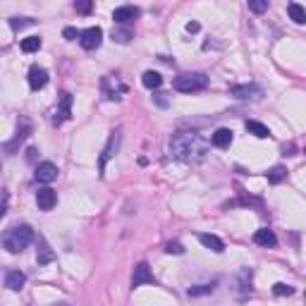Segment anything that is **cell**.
<instances>
[{
	"mask_svg": "<svg viewBox=\"0 0 306 306\" xmlns=\"http://www.w3.org/2000/svg\"><path fill=\"white\" fill-rule=\"evenodd\" d=\"M208 153V144L197 132H175L170 136V156L182 163H201Z\"/></svg>",
	"mask_w": 306,
	"mask_h": 306,
	"instance_id": "1",
	"label": "cell"
},
{
	"mask_svg": "<svg viewBox=\"0 0 306 306\" xmlns=\"http://www.w3.org/2000/svg\"><path fill=\"white\" fill-rule=\"evenodd\" d=\"M34 242V230L29 225H15L10 228L3 237V246L8 249L10 254H22L29 244Z\"/></svg>",
	"mask_w": 306,
	"mask_h": 306,
	"instance_id": "2",
	"label": "cell"
},
{
	"mask_svg": "<svg viewBox=\"0 0 306 306\" xmlns=\"http://www.w3.org/2000/svg\"><path fill=\"white\" fill-rule=\"evenodd\" d=\"M208 87V77L204 72H189V74H180L175 77L173 89L182 91V94H194V91H204Z\"/></svg>",
	"mask_w": 306,
	"mask_h": 306,
	"instance_id": "3",
	"label": "cell"
},
{
	"mask_svg": "<svg viewBox=\"0 0 306 306\" xmlns=\"http://www.w3.org/2000/svg\"><path fill=\"white\" fill-rule=\"evenodd\" d=\"M101 91L108 101H122V96L127 94V84L120 81L118 77L108 74V77H103V81H101Z\"/></svg>",
	"mask_w": 306,
	"mask_h": 306,
	"instance_id": "4",
	"label": "cell"
},
{
	"mask_svg": "<svg viewBox=\"0 0 306 306\" xmlns=\"http://www.w3.org/2000/svg\"><path fill=\"white\" fill-rule=\"evenodd\" d=\"M32 132H34V125H32V122H29L26 118H19V125H17V134H15V139H12V142L5 144V153H8V156H15L17 149H19V146H22V144L26 142V136H29Z\"/></svg>",
	"mask_w": 306,
	"mask_h": 306,
	"instance_id": "5",
	"label": "cell"
},
{
	"mask_svg": "<svg viewBox=\"0 0 306 306\" xmlns=\"http://www.w3.org/2000/svg\"><path fill=\"white\" fill-rule=\"evenodd\" d=\"M120 144H122V132L120 129H115V132L110 134L108 144H105V149H103L101 158H98V170H101V177L105 175V165H108L110 158H115V153L120 151Z\"/></svg>",
	"mask_w": 306,
	"mask_h": 306,
	"instance_id": "6",
	"label": "cell"
},
{
	"mask_svg": "<svg viewBox=\"0 0 306 306\" xmlns=\"http://www.w3.org/2000/svg\"><path fill=\"white\" fill-rule=\"evenodd\" d=\"M230 94L235 96L237 101H261L263 98V89L259 84H237L230 89Z\"/></svg>",
	"mask_w": 306,
	"mask_h": 306,
	"instance_id": "7",
	"label": "cell"
},
{
	"mask_svg": "<svg viewBox=\"0 0 306 306\" xmlns=\"http://www.w3.org/2000/svg\"><path fill=\"white\" fill-rule=\"evenodd\" d=\"M101 41H103L101 26H89V29H84V32L79 34V43H81L84 50H96V48L101 46Z\"/></svg>",
	"mask_w": 306,
	"mask_h": 306,
	"instance_id": "8",
	"label": "cell"
},
{
	"mask_svg": "<svg viewBox=\"0 0 306 306\" xmlns=\"http://www.w3.org/2000/svg\"><path fill=\"white\" fill-rule=\"evenodd\" d=\"M70 118H72V94H63L58 108H55L53 115H50V122H53V125H63V122H67Z\"/></svg>",
	"mask_w": 306,
	"mask_h": 306,
	"instance_id": "9",
	"label": "cell"
},
{
	"mask_svg": "<svg viewBox=\"0 0 306 306\" xmlns=\"http://www.w3.org/2000/svg\"><path fill=\"white\" fill-rule=\"evenodd\" d=\"M153 283H156V277H153V273H151L149 263H146V261L136 263L134 275H132V287H142V285H153Z\"/></svg>",
	"mask_w": 306,
	"mask_h": 306,
	"instance_id": "10",
	"label": "cell"
},
{
	"mask_svg": "<svg viewBox=\"0 0 306 306\" xmlns=\"http://www.w3.org/2000/svg\"><path fill=\"white\" fill-rule=\"evenodd\" d=\"M34 177H36V182H41V184H50V182L58 177V165L50 163V160H46V163H39V165H36V173H34Z\"/></svg>",
	"mask_w": 306,
	"mask_h": 306,
	"instance_id": "11",
	"label": "cell"
},
{
	"mask_svg": "<svg viewBox=\"0 0 306 306\" xmlns=\"http://www.w3.org/2000/svg\"><path fill=\"white\" fill-rule=\"evenodd\" d=\"M36 204H39L41 211H53L55 204H58V194H55L50 187H43L36 191Z\"/></svg>",
	"mask_w": 306,
	"mask_h": 306,
	"instance_id": "12",
	"label": "cell"
},
{
	"mask_svg": "<svg viewBox=\"0 0 306 306\" xmlns=\"http://www.w3.org/2000/svg\"><path fill=\"white\" fill-rule=\"evenodd\" d=\"M139 15H142V10L139 8H134V5H122V8H118L115 12H113V19H115V24H129V22H134Z\"/></svg>",
	"mask_w": 306,
	"mask_h": 306,
	"instance_id": "13",
	"label": "cell"
},
{
	"mask_svg": "<svg viewBox=\"0 0 306 306\" xmlns=\"http://www.w3.org/2000/svg\"><path fill=\"white\" fill-rule=\"evenodd\" d=\"M46 84H48V72L43 67H39V65H34L29 70V87H32V91H39Z\"/></svg>",
	"mask_w": 306,
	"mask_h": 306,
	"instance_id": "14",
	"label": "cell"
},
{
	"mask_svg": "<svg viewBox=\"0 0 306 306\" xmlns=\"http://www.w3.org/2000/svg\"><path fill=\"white\" fill-rule=\"evenodd\" d=\"M254 242L259 244V246H266V249H273L275 244H277V237H275V232H273V230L263 228V230H256V232H254Z\"/></svg>",
	"mask_w": 306,
	"mask_h": 306,
	"instance_id": "15",
	"label": "cell"
},
{
	"mask_svg": "<svg viewBox=\"0 0 306 306\" xmlns=\"http://www.w3.org/2000/svg\"><path fill=\"white\" fill-rule=\"evenodd\" d=\"M211 144H213V146H218V149H228L230 144H232V129H228V127L215 129L213 136H211Z\"/></svg>",
	"mask_w": 306,
	"mask_h": 306,
	"instance_id": "16",
	"label": "cell"
},
{
	"mask_svg": "<svg viewBox=\"0 0 306 306\" xmlns=\"http://www.w3.org/2000/svg\"><path fill=\"white\" fill-rule=\"evenodd\" d=\"M199 242L204 244L206 249H211V252H215V254H222V252H225V244H222V239H220V237H215V235L201 232V235H199Z\"/></svg>",
	"mask_w": 306,
	"mask_h": 306,
	"instance_id": "17",
	"label": "cell"
},
{
	"mask_svg": "<svg viewBox=\"0 0 306 306\" xmlns=\"http://www.w3.org/2000/svg\"><path fill=\"white\" fill-rule=\"evenodd\" d=\"M36 261H39V266H46L50 261H55V252L48 246V242L43 237H39V252H36Z\"/></svg>",
	"mask_w": 306,
	"mask_h": 306,
	"instance_id": "18",
	"label": "cell"
},
{
	"mask_svg": "<svg viewBox=\"0 0 306 306\" xmlns=\"http://www.w3.org/2000/svg\"><path fill=\"white\" fill-rule=\"evenodd\" d=\"M24 283H26V275L22 270H10L8 277H5V287L12 292H19L24 287Z\"/></svg>",
	"mask_w": 306,
	"mask_h": 306,
	"instance_id": "19",
	"label": "cell"
},
{
	"mask_svg": "<svg viewBox=\"0 0 306 306\" xmlns=\"http://www.w3.org/2000/svg\"><path fill=\"white\" fill-rule=\"evenodd\" d=\"M142 84L146 89H151V91H156V89L163 87V77H160L158 72H153V70H146V72H144V77H142Z\"/></svg>",
	"mask_w": 306,
	"mask_h": 306,
	"instance_id": "20",
	"label": "cell"
},
{
	"mask_svg": "<svg viewBox=\"0 0 306 306\" xmlns=\"http://www.w3.org/2000/svg\"><path fill=\"white\" fill-rule=\"evenodd\" d=\"M246 132L259 136V139H268V136H270V129H268L263 122H256V120H249V122H246Z\"/></svg>",
	"mask_w": 306,
	"mask_h": 306,
	"instance_id": "21",
	"label": "cell"
},
{
	"mask_svg": "<svg viewBox=\"0 0 306 306\" xmlns=\"http://www.w3.org/2000/svg\"><path fill=\"white\" fill-rule=\"evenodd\" d=\"M287 15L292 17V22L294 24H304L306 22V12L299 3H290V5H287Z\"/></svg>",
	"mask_w": 306,
	"mask_h": 306,
	"instance_id": "22",
	"label": "cell"
},
{
	"mask_svg": "<svg viewBox=\"0 0 306 306\" xmlns=\"http://www.w3.org/2000/svg\"><path fill=\"white\" fill-rule=\"evenodd\" d=\"M252 268H242L237 273V280H239V290L242 292H252Z\"/></svg>",
	"mask_w": 306,
	"mask_h": 306,
	"instance_id": "23",
	"label": "cell"
},
{
	"mask_svg": "<svg viewBox=\"0 0 306 306\" xmlns=\"http://www.w3.org/2000/svg\"><path fill=\"white\" fill-rule=\"evenodd\" d=\"M41 46H43L41 36H26V39L22 41V50H24V53H36Z\"/></svg>",
	"mask_w": 306,
	"mask_h": 306,
	"instance_id": "24",
	"label": "cell"
},
{
	"mask_svg": "<svg viewBox=\"0 0 306 306\" xmlns=\"http://www.w3.org/2000/svg\"><path fill=\"white\" fill-rule=\"evenodd\" d=\"M285 177H287V170H285L283 165H275V168L268 170V182H270V184H280Z\"/></svg>",
	"mask_w": 306,
	"mask_h": 306,
	"instance_id": "25",
	"label": "cell"
},
{
	"mask_svg": "<svg viewBox=\"0 0 306 306\" xmlns=\"http://www.w3.org/2000/svg\"><path fill=\"white\" fill-rule=\"evenodd\" d=\"M132 39H134V34L129 26H125V29H113V41H118V43H129Z\"/></svg>",
	"mask_w": 306,
	"mask_h": 306,
	"instance_id": "26",
	"label": "cell"
},
{
	"mask_svg": "<svg viewBox=\"0 0 306 306\" xmlns=\"http://www.w3.org/2000/svg\"><path fill=\"white\" fill-rule=\"evenodd\" d=\"M273 294L275 297H292V294H294V287H292V285H285V283H275Z\"/></svg>",
	"mask_w": 306,
	"mask_h": 306,
	"instance_id": "27",
	"label": "cell"
},
{
	"mask_svg": "<svg viewBox=\"0 0 306 306\" xmlns=\"http://www.w3.org/2000/svg\"><path fill=\"white\" fill-rule=\"evenodd\" d=\"M215 290L213 285H194V287H189V297H204V294H211V292Z\"/></svg>",
	"mask_w": 306,
	"mask_h": 306,
	"instance_id": "28",
	"label": "cell"
},
{
	"mask_svg": "<svg viewBox=\"0 0 306 306\" xmlns=\"http://www.w3.org/2000/svg\"><path fill=\"white\" fill-rule=\"evenodd\" d=\"M32 24H34V19H29V17H22V19H19V17H12V19H10V26H12L15 32H19L24 26H32Z\"/></svg>",
	"mask_w": 306,
	"mask_h": 306,
	"instance_id": "29",
	"label": "cell"
},
{
	"mask_svg": "<svg viewBox=\"0 0 306 306\" xmlns=\"http://www.w3.org/2000/svg\"><path fill=\"white\" fill-rule=\"evenodd\" d=\"M249 10L261 15V12H266L268 10V0H249Z\"/></svg>",
	"mask_w": 306,
	"mask_h": 306,
	"instance_id": "30",
	"label": "cell"
},
{
	"mask_svg": "<svg viewBox=\"0 0 306 306\" xmlns=\"http://www.w3.org/2000/svg\"><path fill=\"white\" fill-rule=\"evenodd\" d=\"M165 252L175 254V256H182V254H184V246H182L180 242H168V244H165Z\"/></svg>",
	"mask_w": 306,
	"mask_h": 306,
	"instance_id": "31",
	"label": "cell"
},
{
	"mask_svg": "<svg viewBox=\"0 0 306 306\" xmlns=\"http://www.w3.org/2000/svg\"><path fill=\"white\" fill-rule=\"evenodd\" d=\"M8 191L5 189H0V220L5 218V213H8Z\"/></svg>",
	"mask_w": 306,
	"mask_h": 306,
	"instance_id": "32",
	"label": "cell"
},
{
	"mask_svg": "<svg viewBox=\"0 0 306 306\" xmlns=\"http://www.w3.org/2000/svg\"><path fill=\"white\" fill-rule=\"evenodd\" d=\"M63 36H65L67 41H74V39H79V32L74 29V26H65V29H63Z\"/></svg>",
	"mask_w": 306,
	"mask_h": 306,
	"instance_id": "33",
	"label": "cell"
},
{
	"mask_svg": "<svg viewBox=\"0 0 306 306\" xmlns=\"http://www.w3.org/2000/svg\"><path fill=\"white\" fill-rule=\"evenodd\" d=\"M91 8H94L91 3H74V10H77V12H81V15H89V12H91Z\"/></svg>",
	"mask_w": 306,
	"mask_h": 306,
	"instance_id": "34",
	"label": "cell"
},
{
	"mask_svg": "<svg viewBox=\"0 0 306 306\" xmlns=\"http://www.w3.org/2000/svg\"><path fill=\"white\" fill-rule=\"evenodd\" d=\"M199 29H201V24H199V22H189V24H187V32H189V34H197Z\"/></svg>",
	"mask_w": 306,
	"mask_h": 306,
	"instance_id": "35",
	"label": "cell"
},
{
	"mask_svg": "<svg viewBox=\"0 0 306 306\" xmlns=\"http://www.w3.org/2000/svg\"><path fill=\"white\" fill-rule=\"evenodd\" d=\"M292 151H294V144H290V146L285 144V146H283V153H285V156H292Z\"/></svg>",
	"mask_w": 306,
	"mask_h": 306,
	"instance_id": "36",
	"label": "cell"
},
{
	"mask_svg": "<svg viewBox=\"0 0 306 306\" xmlns=\"http://www.w3.org/2000/svg\"><path fill=\"white\" fill-rule=\"evenodd\" d=\"M165 94H156V101H158V105H168V101L163 98Z\"/></svg>",
	"mask_w": 306,
	"mask_h": 306,
	"instance_id": "37",
	"label": "cell"
},
{
	"mask_svg": "<svg viewBox=\"0 0 306 306\" xmlns=\"http://www.w3.org/2000/svg\"><path fill=\"white\" fill-rule=\"evenodd\" d=\"M0 168H3V163H0Z\"/></svg>",
	"mask_w": 306,
	"mask_h": 306,
	"instance_id": "38",
	"label": "cell"
}]
</instances>
